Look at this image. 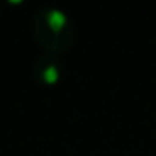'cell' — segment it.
Returning a JSON list of instances; mask_svg holds the SVG:
<instances>
[{
    "label": "cell",
    "mask_w": 156,
    "mask_h": 156,
    "mask_svg": "<svg viewBox=\"0 0 156 156\" xmlns=\"http://www.w3.org/2000/svg\"><path fill=\"white\" fill-rule=\"evenodd\" d=\"M34 34L47 51L59 52L71 41L67 17L55 9L39 10L34 17Z\"/></svg>",
    "instance_id": "1"
},
{
    "label": "cell",
    "mask_w": 156,
    "mask_h": 156,
    "mask_svg": "<svg viewBox=\"0 0 156 156\" xmlns=\"http://www.w3.org/2000/svg\"><path fill=\"white\" fill-rule=\"evenodd\" d=\"M35 79L44 84H54L59 79V64L52 55H42L34 66Z\"/></svg>",
    "instance_id": "2"
}]
</instances>
